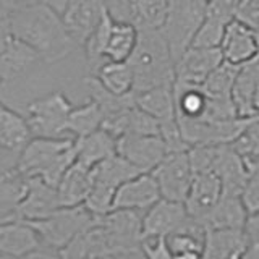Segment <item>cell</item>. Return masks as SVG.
<instances>
[{
  "label": "cell",
  "mask_w": 259,
  "mask_h": 259,
  "mask_svg": "<svg viewBox=\"0 0 259 259\" xmlns=\"http://www.w3.org/2000/svg\"><path fill=\"white\" fill-rule=\"evenodd\" d=\"M235 18L248 24V26L259 28V0H240Z\"/></svg>",
  "instance_id": "obj_38"
},
{
  "label": "cell",
  "mask_w": 259,
  "mask_h": 259,
  "mask_svg": "<svg viewBox=\"0 0 259 259\" xmlns=\"http://www.w3.org/2000/svg\"><path fill=\"white\" fill-rule=\"evenodd\" d=\"M151 174L156 178L162 198L185 202L194 177L188 151L168 152Z\"/></svg>",
  "instance_id": "obj_7"
},
{
  "label": "cell",
  "mask_w": 259,
  "mask_h": 259,
  "mask_svg": "<svg viewBox=\"0 0 259 259\" xmlns=\"http://www.w3.org/2000/svg\"><path fill=\"white\" fill-rule=\"evenodd\" d=\"M230 146L243 159H259V113L248 118L243 133Z\"/></svg>",
  "instance_id": "obj_35"
},
{
  "label": "cell",
  "mask_w": 259,
  "mask_h": 259,
  "mask_svg": "<svg viewBox=\"0 0 259 259\" xmlns=\"http://www.w3.org/2000/svg\"><path fill=\"white\" fill-rule=\"evenodd\" d=\"M102 123L104 112L96 101L89 99L86 104L71 109L67 120V132L71 138H81L101 130Z\"/></svg>",
  "instance_id": "obj_31"
},
{
  "label": "cell",
  "mask_w": 259,
  "mask_h": 259,
  "mask_svg": "<svg viewBox=\"0 0 259 259\" xmlns=\"http://www.w3.org/2000/svg\"><path fill=\"white\" fill-rule=\"evenodd\" d=\"M160 198L159 186L152 174H138L118 186L115 198H113V209H130L138 210V212H146Z\"/></svg>",
  "instance_id": "obj_14"
},
{
  "label": "cell",
  "mask_w": 259,
  "mask_h": 259,
  "mask_svg": "<svg viewBox=\"0 0 259 259\" xmlns=\"http://www.w3.org/2000/svg\"><path fill=\"white\" fill-rule=\"evenodd\" d=\"M259 88V57L240 67L232 89V101L240 117L256 115L254 94Z\"/></svg>",
  "instance_id": "obj_22"
},
{
  "label": "cell",
  "mask_w": 259,
  "mask_h": 259,
  "mask_svg": "<svg viewBox=\"0 0 259 259\" xmlns=\"http://www.w3.org/2000/svg\"><path fill=\"white\" fill-rule=\"evenodd\" d=\"M75 138H34L18 154L16 170L24 177H39L40 180L57 185L65 172L75 164Z\"/></svg>",
  "instance_id": "obj_3"
},
{
  "label": "cell",
  "mask_w": 259,
  "mask_h": 259,
  "mask_svg": "<svg viewBox=\"0 0 259 259\" xmlns=\"http://www.w3.org/2000/svg\"><path fill=\"white\" fill-rule=\"evenodd\" d=\"M221 198L222 183L214 172L194 174L188 196L185 199V207L190 217L202 222Z\"/></svg>",
  "instance_id": "obj_18"
},
{
  "label": "cell",
  "mask_w": 259,
  "mask_h": 259,
  "mask_svg": "<svg viewBox=\"0 0 259 259\" xmlns=\"http://www.w3.org/2000/svg\"><path fill=\"white\" fill-rule=\"evenodd\" d=\"M135 101L138 107L144 110L146 113H149L159 123L177 117L174 84L156 86L146 89V91L135 93Z\"/></svg>",
  "instance_id": "obj_25"
},
{
  "label": "cell",
  "mask_w": 259,
  "mask_h": 259,
  "mask_svg": "<svg viewBox=\"0 0 259 259\" xmlns=\"http://www.w3.org/2000/svg\"><path fill=\"white\" fill-rule=\"evenodd\" d=\"M224 62L243 67L259 57V37L257 31L248 24L232 20L225 28V34L221 44Z\"/></svg>",
  "instance_id": "obj_11"
},
{
  "label": "cell",
  "mask_w": 259,
  "mask_h": 259,
  "mask_svg": "<svg viewBox=\"0 0 259 259\" xmlns=\"http://www.w3.org/2000/svg\"><path fill=\"white\" fill-rule=\"evenodd\" d=\"M93 186V168L75 160L62 180L57 185V194L62 207H75L84 204Z\"/></svg>",
  "instance_id": "obj_20"
},
{
  "label": "cell",
  "mask_w": 259,
  "mask_h": 259,
  "mask_svg": "<svg viewBox=\"0 0 259 259\" xmlns=\"http://www.w3.org/2000/svg\"><path fill=\"white\" fill-rule=\"evenodd\" d=\"M241 259H259V245L249 241V245L245 251V254L241 256Z\"/></svg>",
  "instance_id": "obj_41"
},
{
  "label": "cell",
  "mask_w": 259,
  "mask_h": 259,
  "mask_svg": "<svg viewBox=\"0 0 259 259\" xmlns=\"http://www.w3.org/2000/svg\"><path fill=\"white\" fill-rule=\"evenodd\" d=\"M138 174L141 172L136 167H133L128 160H125L118 154H113L112 157L105 159L101 164L93 167V182L109 186V188L117 191L121 183L136 177Z\"/></svg>",
  "instance_id": "obj_30"
},
{
  "label": "cell",
  "mask_w": 259,
  "mask_h": 259,
  "mask_svg": "<svg viewBox=\"0 0 259 259\" xmlns=\"http://www.w3.org/2000/svg\"><path fill=\"white\" fill-rule=\"evenodd\" d=\"M105 10L107 5L104 0H65L60 8V16L75 42L83 46L88 36L99 24Z\"/></svg>",
  "instance_id": "obj_10"
},
{
  "label": "cell",
  "mask_w": 259,
  "mask_h": 259,
  "mask_svg": "<svg viewBox=\"0 0 259 259\" xmlns=\"http://www.w3.org/2000/svg\"><path fill=\"white\" fill-rule=\"evenodd\" d=\"M249 245L245 229L206 230L201 259H241Z\"/></svg>",
  "instance_id": "obj_19"
},
{
  "label": "cell",
  "mask_w": 259,
  "mask_h": 259,
  "mask_svg": "<svg viewBox=\"0 0 259 259\" xmlns=\"http://www.w3.org/2000/svg\"><path fill=\"white\" fill-rule=\"evenodd\" d=\"M170 0H126L128 20L138 28L160 29L167 20Z\"/></svg>",
  "instance_id": "obj_28"
},
{
  "label": "cell",
  "mask_w": 259,
  "mask_h": 259,
  "mask_svg": "<svg viewBox=\"0 0 259 259\" xmlns=\"http://www.w3.org/2000/svg\"><path fill=\"white\" fill-rule=\"evenodd\" d=\"M8 21L15 34L23 39L44 63L62 62L78 46L65 28L60 12L47 2L16 8L8 15Z\"/></svg>",
  "instance_id": "obj_1"
},
{
  "label": "cell",
  "mask_w": 259,
  "mask_h": 259,
  "mask_svg": "<svg viewBox=\"0 0 259 259\" xmlns=\"http://www.w3.org/2000/svg\"><path fill=\"white\" fill-rule=\"evenodd\" d=\"M227 24H229V21H225L222 18H219V16H214L206 12V18L199 26L191 46L193 47H206V49L221 47Z\"/></svg>",
  "instance_id": "obj_34"
},
{
  "label": "cell",
  "mask_w": 259,
  "mask_h": 259,
  "mask_svg": "<svg viewBox=\"0 0 259 259\" xmlns=\"http://www.w3.org/2000/svg\"><path fill=\"white\" fill-rule=\"evenodd\" d=\"M31 138L32 135L26 117L0 101V146L20 154Z\"/></svg>",
  "instance_id": "obj_24"
},
{
  "label": "cell",
  "mask_w": 259,
  "mask_h": 259,
  "mask_svg": "<svg viewBox=\"0 0 259 259\" xmlns=\"http://www.w3.org/2000/svg\"><path fill=\"white\" fill-rule=\"evenodd\" d=\"M138 26L130 20L115 18L112 24L109 42L105 47V60L128 62L138 42Z\"/></svg>",
  "instance_id": "obj_26"
},
{
  "label": "cell",
  "mask_w": 259,
  "mask_h": 259,
  "mask_svg": "<svg viewBox=\"0 0 259 259\" xmlns=\"http://www.w3.org/2000/svg\"><path fill=\"white\" fill-rule=\"evenodd\" d=\"M188 217L185 202L160 198L143 212V240L167 238L180 229Z\"/></svg>",
  "instance_id": "obj_12"
},
{
  "label": "cell",
  "mask_w": 259,
  "mask_h": 259,
  "mask_svg": "<svg viewBox=\"0 0 259 259\" xmlns=\"http://www.w3.org/2000/svg\"><path fill=\"white\" fill-rule=\"evenodd\" d=\"M73 104L62 91H52L26 105V120L34 138H65Z\"/></svg>",
  "instance_id": "obj_6"
},
{
  "label": "cell",
  "mask_w": 259,
  "mask_h": 259,
  "mask_svg": "<svg viewBox=\"0 0 259 259\" xmlns=\"http://www.w3.org/2000/svg\"><path fill=\"white\" fill-rule=\"evenodd\" d=\"M245 232L251 243L259 245V210L248 215L246 224H245Z\"/></svg>",
  "instance_id": "obj_39"
},
{
  "label": "cell",
  "mask_w": 259,
  "mask_h": 259,
  "mask_svg": "<svg viewBox=\"0 0 259 259\" xmlns=\"http://www.w3.org/2000/svg\"><path fill=\"white\" fill-rule=\"evenodd\" d=\"M207 0H170V8L162 34L172 52L174 62L191 46L194 36L206 18Z\"/></svg>",
  "instance_id": "obj_5"
},
{
  "label": "cell",
  "mask_w": 259,
  "mask_h": 259,
  "mask_svg": "<svg viewBox=\"0 0 259 259\" xmlns=\"http://www.w3.org/2000/svg\"><path fill=\"white\" fill-rule=\"evenodd\" d=\"M39 62V55L13 32L8 16L0 18V71L4 81L23 76Z\"/></svg>",
  "instance_id": "obj_8"
},
{
  "label": "cell",
  "mask_w": 259,
  "mask_h": 259,
  "mask_svg": "<svg viewBox=\"0 0 259 259\" xmlns=\"http://www.w3.org/2000/svg\"><path fill=\"white\" fill-rule=\"evenodd\" d=\"M212 172L222 183V194L241 196L248 175V167L246 160L230 144H219Z\"/></svg>",
  "instance_id": "obj_17"
},
{
  "label": "cell",
  "mask_w": 259,
  "mask_h": 259,
  "mask_svg": "<svg viewBox=\"0 0 259 259\" xmlns=\"http://www.w3.org/2000/svg\"><path fill=\"white\" fill-rule=\"evenodd\" d=\"M113 20H115V16L112 15V12L107 7V10L104 12L99 24L94 28V31L88 36V39L83 44L88 65L94 70L99 67L102 62H105V47H107V42H109Z\"/></svg>",
  "instance_id": "obj_32"
},
{
  "label": "cell",
  "mask_w": 259,
  "mask_h": 259,
  "mask_svg": "<svg viewBox=\"0 0 259 259\" xmlns=\"http://www.w3.org/2000/svg\"><path fill=\"white\" fill-rule=\"evenodd\" d=\"M224 62L221 47H188L175 62V81L202 84L210 73Z\"/></svg>",
  "instance_id": "obj_13"
},
{
  "label": "cell",
  "mask_w": 259,
  "mask_h": 259,
  "mask_svg": "<svg viewBox=\"0 0 259 259\" xmlns=\"http://www.w3.org/2000/svg\"><path fill=\"white\" fill-rule=\"evenodd\" d=\"M40 248H44V245L29 221L16 219L0 222V251L7 257L20 259Z\"/></svg>",
  "instance_id": "obj_15"
},
{
  "label": "cell",
  "mask_w": 259,
  "mask_h": 259,
  "mask_svg": "<svg viewBox=\"0 0 259 259\" xmlns=\"http://www.w3.org/2000/svg\"><path fill=\"white\" fill-rule=\"evenodd\" d=\"M144 259H175L165 238H146L143 240Z\"/></svg>",
  "instance_id": "obj_37"
},
{
  "label": "cell",
  "mask_w": 259,
  "mask_h": 259,
  "mask_svg": "<svg viewBox=\"0 0 259 259\" xmlns=\"http://www.w3.org/2000/svg\"><path fill=\"white\" fill-rule=\"evenodd\" d=\"M2 83H5V81H4V76H2V71H0V84H2Z\"/></svg>",
  "instance_id": "obj_47"
},
{
  "label": "cell",
  "mask_w": 259,
  "mask_h": 259,
  "mask_svg": "<svg viewBox=\"0 0 259 259\" xmlns=\"http://www.w3.org/2000/svg\"><path fill=\"white\" fill-rule=\"evenodd\" d=\"M47 4H51L54 8H57V10L60 12V8H62V5L65 4V0H47Z\"/></svg>",
  "instance_id": "obj_42"
},
{
  "label": "cell",
  "mask_w": 259,
  "mask_h": 259,
  "mask_svg": "<svg viewBox=\"0 0 259 259\" xmlns=\"http://www.w3.org/2000/svg\"><path fill=\"white\" fill-rule=\"evenodd\" d=\"M248 167L246 182L241 191V201L248 214L259 210V159H245Z\"/></svg>",
  "instance_id": "obj_36"
},
{
  "label": "cell",
  "mask_w": 259,
  "mask_h": 259,
  "mask_svg": "<svg viewBox=\"0 0 259 259\" xmlns=\"http://www.w3.org/2000/svg\"><path fill=\"white\" fill-rule=\"evenodd\" d=\"M75 151L76 162L93 168L117 154V138L101 128L91 135L75 138Z\"/></svg>",
  "instance_id": "obj_21"
},
{
  "label": "cell",
  "mask_w": 259,
  "mask_h": 259,
  "mask_svg": "<svg viewBox=\"0 0 259 259\" xmlns=\"http://www.w3.org/2000/svg\"><path fill=\"white\" fill-rule=\"evenodd\" d=\"M20 259H62L60 253L55 249H49V248H40L34 253H31L24 257H20Z\"/></svg>",
  "instance_id": "obj_40"
},
{
  "label": "cell",
  "mask_w": 259,
  "mask_h": 259,
  "mask_svg": "<svg viewBox=\"0 0 259 259\" xmlns=\"http://www.w3.org/2000/svg\"><path fill=\"white\" fill-rule=\"evenodd\" d=\"M62 207L57 188L40 180L39 177H26V191L20 204V217L24 221H39Z\"/></svg>",
  "instance_id": "obj_16"
},
{
  "label": "cell",
  "mask_w": 259,
  "mask_h": 259,
  "mask_svg": "<svg viewBox=\"0 0 259 259\" xmlns=\"http://www.w3.org/2000/svg\"><path fill=\"white\" fill-rule=\"evenodd\" d=\"M97 217L89 212L84 204L75 207H59L39 221H29L36 229L44 248L60 251L75 240L78 235L93 227Z\"/></svg>",
  "instance_id": "obj_4"
},
{
  "label": "cell",
  "mask_w": 259,
  "mask_h": 259,
  "mask_svg": "<svg viewBox=\"0 0 259 259\" xmlns=\"http://www.w3.org/2000/svg\"><path fill=\"white\" fill-rule=\"evenodd\" d=\"M254 110H256V113H259V88H257V91H256V94H254Z\"/></svg>",
  "instance_id": "obj_43"
},
{
  "label": "cell",
  "mask_w": 259,
  "mask_h": 259,
  "mask_svg": "<svg viewBox=\"0 0 259 259\" xmlns=\"http://www.w3.org/2000/svg\"><path fill=\"white\" fill-rule=\"evenodd\" d=\"M0 259H10V257H7V256L2 253V251H0Z\"/></svg>",
  "instance_id": "obj_46"
},
{
  "label": "cell",
  "mask_w": 259,
  "mask_h": 259,
  "mask_svg": "<svg viewBox=\"0 0 259 259\" xmlns=\"http://www.w3.org/2000/svg\"><path fill=\"white\" fill-rule=\"evenodd\" d=\"M177 117L202 118L207 109V96L201 84L174 81Z\"/></svg>",
  "instance_id": "obj_29"
},
{
  "label": "cell",
  "mask_w": 259,
  "mask_h": 259,
  "mask_svg": "<svg viewBox=\"0 0 259 259\" xmlns=\"http://www.w3.org/2000/svg\"><path fill=\"white\" fill-rule=\"evenodd\" d=\"M138 42L128 59L135 73V93L175 81V62L160 29L138 28Z\"/></svg>",
  "instance_id": "obj_2"
},
{
  "label": "cell",
  "mask_w": 259,
  "mask_h": 259,
  "mask_svg": "<svg viewBox=\"0 0 259 259\" xmlns=\"http://www.w3.org/2000/svg\"><path fill=\"white\" fill-rule=\"evenodd\" d=\"M117 154L141 174H148L164 160L168 149L160 135H123L117 138Z\"/></svg>",
  "instance_id": "obj_9"
},
{
  "label": "cell",
  "mask_w": 259,
  "mask_h": 259,
  "mask_svg": "<svg viewBox=\"0 0 259 259\" xmlns=\"http://www.w3.org/2000/svg\"><path fill=\"white\" fill-rule=\"evenodd\" d=\"M248 210L240 196H225L219 199L212 210L202 219V225L206 230L210 229H245Z\"/></svg>",
  "instance_id": "obj_23"
},
{
  "label": "cell",
  "mask_w": 259,
  "mask_h": 259,
  "mask_svg": "<svg viewBox=\"0 0 259 259\" xmlns=\"http://www.w3.org/2000/svg\"><path fill=\"white\" fill-rule=\"evenodd\" d=\"M240 67L222 62L210 75L202 81V89L209 99H229Z\"/></svg>",
  "instance_id": "obj_33"
},
{
  "label": "cell",
  "mask_w": 259,
  "mask_h": 259,
  "mask_svg": "<svg viewBox=\"0 0 259 259\" xmlns=\"http://www.w3.org/2000/svg\"><path fill=\"white\" fill-rule=\"evenodd\" d=\"M105 5H107L109 2H115V4H120V5H123L125 7V10H126V0H104ZM128 13V12H126Z\"/></svg>",
  "instance_id": "obj_44"
},
{
  "label": "cell",
  "mask_w": 259,
  "mask_h": 259,
  "mask_svg": "<svg viewBox=\"0 0 259 259\" xmlns=\"http://www.w3.org/2000/svg\"><path fill=\"white\" fill-rule=\"evenodd\" d=\"M94 76L112 94L125 96L135 93V73L128 62L105 60L96 68Z\"/></svg>",
  "instance_id": "obj_27"
},
{
  "label": "cell",
  "mask_w": 259,
  "mask_h": 259,
  "mask_svg": "<svg viewBox=\"0 0 259 259\" xmlns=\"http://www.w3.org/2000/svg\"><path fill=\"white\" fill-rule=\"evenodd\" d=\"M97 259H118L115 256H104V257H97Z\"/></svg>",
  "instance_id": "obj_45"
}]
</instances>
